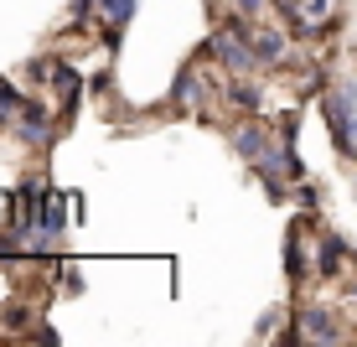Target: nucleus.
I'll return each mask as SVG.
<instances>
[{
    "label": "nucleus",
    "instance_id": "nucleus-1",
    "mask_svg": "<svg viewBox=\"0 0 357 347\" xmlns=\"http://www.w3.org/2000/svg\"><path fill=\"white\" fill-rule=\"evenodd\" d=\"M285 342H347V332L337 327V316L326 311V306H301V311H295V332Z\"/></svg>",
    "mask_w": 357,
    "mask_h": 347
},
{
    "label": "nucleus",
    "instance_id": "nucleus-2",
    "mask_svg": "<svg viewBox=\"0 0 357 347\" xmlns=\"http://www.w3.org/2000/svg\"><path fill=\"white\" fill-rule=\"evenodd\" d=\"M57 130H63V119H57L47 104H36V98H26V104L16 109V135H21L26 145H52Z\"/></svg>",
    "mask_w": 357,
    "mask_h": 347
},
{
    "label": "nucleus",
    "instance_id": "nucleus-3",
    "mask_svg": "<svg viewBox=\"0 0 357 347\" xmlns=\"http://www.w3.org/2000/svg\"><path fill=\"white\" fill-rule=\"evenodd\" d=\"M238 27H243V36H249V47H254L259 63H269V68L285 63L290 42H285V31H280V27H269V21H243V16H238Z\"/></svg>",
    "mask_w": 357,
    "mask_h": 347
},
{
    "label": "nucleus",
    "instance_id": "nucleus-4",
    "mask_svg": "<svg viewBox=\"0 0 357 347\" xmlns=\"http://www.w3.org/2000/svg\"><path fill=\"white\" fill-rule=\"evenodd\" d=\"M228 145H233V151H238V156H243V161L254 166V161L275 156V130L254 119V125H238V130H228Z\"/></svg>",
    "mask_w": 357,
    "mask_h": 347
},
{
    "label": "nucleus",
    "instance_id": "nucleus-5",
    "mask_svg": "<svg viewBox=\"0 0 357 347\" xmlns=\"http://www.w3.org/2000/svg\"><path fill=\"white\" fill-rule=\"evenodd\" d=\"M130 16H135V0H98L93 6V27L104 31V42L114 47L119 42V31L130 27Z\"/></svg>",
    "mask_w": 357,
    "mask_h": 347
},
{
    "label": "nucleus",
    "instance_id": "nucleus-6",
    "mask_svg": "<svg viewBox=\"0 0 357 347\" xmlns=\"http://www.w3.org/2000/svg\"><path fill=\"white\" fill-rule=\"evenodd\" d=\"M171 109H187V115H202V73L181 68L176 83H171Z\"/></svg>",
    "mask_w": 357,
    "mask_h": 347
},
{
    "label": "nucleus",
    "instance_id": "nucleus-7",
    "mask_svg": "<svg viewBox=\"0 0 357 347\" xmlns=\"http://www.w3.org/2000/svg\"><path fill=\"white\" fill-rule=\"evenodd\" d=\"M285 280L290 285L311 280V270H305V223H295V228L285 233Z\"/></svg>",
    "mask_w": 357,
    "mask_h": 347
},
{
    "label": "nucleus",
    "instance_id": "nucleus-8",
    "mask_svg": "<svg viewBox=\"0 0 357 347\" xmlns=\"http://www.w3.org/2000/svg\"><path fill=\"white\" fill-rule=\"evenodd\" d=\"M342 259H347V239H342V233H321V244H316V275L337 280L342 275Z\"/></svg>",
    "mask_w": 357,
    "mask_h": 347
},
{
    "label": "nucleus",
    "instance_id": "nucleus-9",
    "mask_svg": "<svg viewBox=\"0 0 357 347\" xmlns=\"http://www.w3.org/2000/svg\"><path fill=\"white\" fill-rule=\"evenodd\" d=\"M26 104V98H21V89L10 78H0V119H16V109Z\"/></svg>",
    "mask_w": 357,
    "mask_h": 347
},
{
    "label": "nucleus",
    "instance_id": "nucleus-10",
    "mask_svg": "<svg viewBox=\"0 0 357 347\" xmlns=\"http://www.w3.org/2000/svg\"><path fill=\"white\" fill-rule=\"evenodd\" d=\"M290 197L305 207V213H316V207H321V187H316V182H305V177H301V187H295Z\"/></svg>",
    "mask_w": 357,
    "mask_h": 347
},
{
    "label": "nucleus",
    "instance_id": "nucleus-11",
    "mask_svg": "<svg viewBox=\"0 0 357 347\" xmlns=\"http://www.w3.org/2000/svg\"><path fill=\"white\" fill-rule=\"evenodd\" d=\"M57 285H63L68 295H78V290H83V275H78V265H57Z\"/></svg>",
    "mask_w": 357,
    "mask_h": 347
},
{
    "label": "nucleus",
    "instance_id": "nucleus-12",
    "mask_svg": "<svg viewBox=\"0 0 357 347\" xmlns=\"http://www.w3.org/2000/svg\"><path fill=\"white\" fill-rule=\"evenodd\" d=\"M280 321H285V311H280V306H275V311H264L259 327H254V337H269V332H280Z\"/></svg>",
    "mask_w": 357,
    "mask_h": 347
},
{
    "label": "nucleus",
    "instance_id": "nucleus-13",
    "mask_svg": "<svg viewBox=\"0 0 357 347\" xmlns=\"http://www.w3.org/2000/svg\"><path fill=\"white\" fill-rule=\"evenodd\" d=\"M301 10L316 21V27H321V21H326V10H331V0H301Z\"/></svg>",
    "mask_w": 357,
    "mask_h": 347
},
{
    "label": "nucleus",
    "instance_id": "nucleus-14",
    "mask_svg": "<svg viewBox=\"0 0 357 347\" xmlns=\"http://www.w3.org/2000/svg\"><path fill=\"white\" fill-rule=\"evenodd\" d=\"M89 89H93L98 98H104V94H109V73H93V78H89Z\"/></svg>",
    "mask_w": 357,
    "mask_h": 347
},
{
    "label": "nucleus",
    "instance_id": "nucleus-15",
    "mask_svg": "<svg viewBox=\"0 0 357 347\" xmlns=\"http://www.w3.org/2000/svg\"><path fill=\"white\" fill-rule=\"evenodd\" d=\"M352 301H357V280H352Z\"/></svg>",
    "mask_w": 357,
    "mask_h": 347
}]
</instances>
